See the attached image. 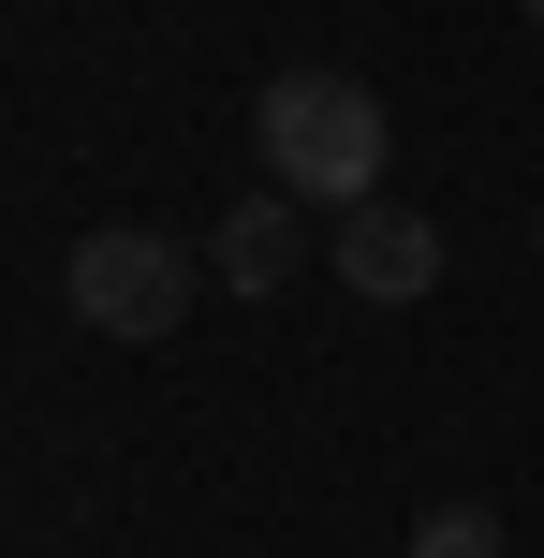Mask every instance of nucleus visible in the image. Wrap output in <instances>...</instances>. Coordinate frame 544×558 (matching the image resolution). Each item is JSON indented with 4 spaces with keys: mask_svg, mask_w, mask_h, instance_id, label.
I'll return each mask as SVG.
<instances>
[{
    "mask_svg": "<svg viewBox=\"0 0 544 558\" xmlns=\"http://www.w3.org/2000/svg\"><path fill=\"white\" fill-rule=\"evenodd\" d=\"M251 147H265V192H294V206H368L383 162H398V118H383V88H353V74L310 59V74H265Z\"/></svg>",
    "mask_w": 544,
    "mask_h": 558,
    "instance_id": "nucleus-1",
    "label": "nucleus"
},
{
    "mask_svg": "<svg viewBox=\"0 0 544 558\" xmlns=\"http://www.w3.org/2000/svg\"><path fill=\"white\" fill-rule=\"evenodd\" d=\"M59 294H74V324L88 338H177L192 324V251L177 235H133V221H104V235H74V265H59Z\"/></svg>",
    "mask_w": 544,
    "mask_h": 558,
    "instance_id": "nucleus-2",
    "label": "nucleus"
},
{
    "mask_svg": "<svg viewBox=\"0 0 544 558\" xmlns=\"http://www.w3.org/2000/svg\"><path fill=\"white\" fill-rule=\"evenodd\" d=\"M339 294H368V308H412V294H442V235L412 221V206H339Z\"/></svg>",
    "mask_w": 544,
    "mask_h": 558,
    "instance_id": "nucleus-3",
    "label": "nucleus"
},
{
    "mask_svg": "<svg viewBox=\"0 0 544 558\" xmlns=\"http://www.w3.org/2000/svg\"><path fill=\"white\" fill-rule=\"evenodd\" d=\"M294 251H310V235H294V192H265V206H221V235H206V265H221L235 294H280V279H294Z\"/></svg>",
    "mask_w": 544,
    "mask_h": 558,
    "instance_id": "nucleus-4",
    "label": "nucleus"
},
{
    "mask_svg": "<svg viewBox=\"0 0 544 558\" xmlns=\"http://www.w3.org/2000/svg\"><path fill=\"white\" fill-rule=\"evenodd\" d=\"M412 558H500V514L486 500H427L412 514Z\"/></svg>",
    "mask_w": 544,
    "mask_h": 558,
    "instance_id": "nucleus-5",
    "label": "nucleus"
},
{
    "mask_svg": "<svg viewBox=\"0 0 544 558\" xmlns=\"http://www.w3.org/2000/svg\"><path fill=\"white\" fill-rule=\"evenodd\" d=\"M516 15H530V29H544V0H516Z\"/></svg>",
    "mask_w": 544,
    "mask_h": 558,
    "instance_id": "nucleus-6",
    "label": "nucleus"
}]
</instances>
